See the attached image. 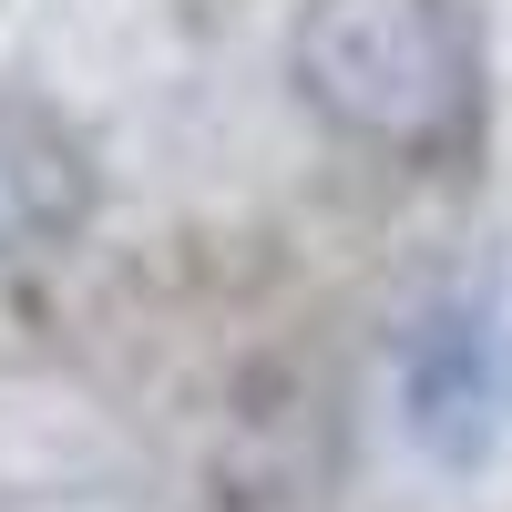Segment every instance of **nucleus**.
I'll return each instance as SVG.
<instances>
[{
    "mask_svg": "<svg viewBox=\"0 0 512 512\" xmlns=\"http://www.w3.org/2000/svg\"><path fill=\"white\" fill-rule=\"evenodd\" d=\"M287 72L338 134L379 154H441L472 123V31L451 0H308Z\"/></svg>",
    "mask_w": 512,
    "mask_h": 512,
    "instance_id": "nucleus-1",
    "label": "nucleus"
},
{
    "mask_svg": "<svg viewBox=\"0 0 512 512\" xmlns=\"http://www.w3.org/2000/svg\"><path fill=\"white\" fill-rule=\"evenodd\" d=\"M82 216H93V164H82V144L52 113L0 103V256L62 246Z\"/></svg>",
    "mask_w": 512,
    "mask_h": 512,
    "instance_id": "nucleus-2",
    "label": "nucleus"
},
{
    "mask_svg": "<svg viewBox=\"0 0 512 512\" xmlns=\"http://www.w3.org/2000/svg\"><path fill=\"white\" fill-rule=\"evenodd\" d=\"M482 369H472V349H461V318H441L431 328V349L410 359V420H420V441H441L451 461L461 451H482Z\"/></svg>",
    "mask_w": 512,
    "mask_h": 512,
    "instance_id": "nucleus-3",
    "label": "nucleus"
}]
</instances>
